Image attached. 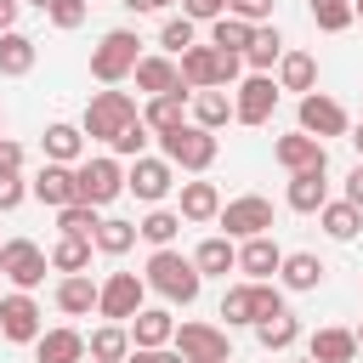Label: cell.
<instances>
[{
    "label": "cell",
    "mask_w": 363,
    "mask_h": 363,
    "mask_svg": "<svg viewBox=\"0 0 363 363\" xmlns=\"http://www.w3.org/2000/svg\"><path fill=\"white\" fill-rule=\"evenodd\" d=\"M346 204H357L363 210V159L352 164V176H346Z\"/></svg>",
    "instance_id": "816d5d0a"
},
{
    "label": "cell",
    "mask_w": 363,
    "mask_h": 363,
    "mask_svg": "<svg viewBox=\"0 0 363 363\" xmlns=\"http://www.w3.org/2000/svg\"><path fill=\"white\" fill-rule=\"evenodd\" d=\"M85 357H91V363H125V357H130V329H125V323H102V329H91Z\"/></svg>",
    "instance_id": "4316f807"
},
{
    "label": "cell",
    "mask_w": 363,
    "mask_h": 363,
    "mask_svg": "<svg viewBox=\"0 0 363 363\" xmlns=\"http://www.w3.org/2000/svg\"><path fill=\"white\" fill-rule=\"evenodd\" d=\"M272 6H278V0H227V17L261 28V23H272Z\"/></svg>",
    "instance_id": "ee69618b"
},
{
    "label": "cell",
    "mask_w": 363,
    "mask_h": 363,
    "mask_svg": "<svg viewBox=\"0 0 363 363\" xmlns=\"http://www.w3.org/2000/svg\"><path fill=\"white\" fill-rule=\"evenodd\" d=\"M96 289H102V284H91V272H68V278L57 284V312H62V318H91V312H96Z\"/></svg>",
    "instance_id": "ffe728a7"
},
{
    "label": "cell",
    "mask_w": 363,
    "mask_h": 363,
    "mask_svg": "<svg viewBox=\"0 0 363 363\" xmlns=\"http://www.w3.org/2000/svg\"><path fill=\"white\" fill-rule=\"evenodd\" d=\"M284 267V250L272 244V233L261 238H244L238 244V272H250V284H272V272Z\"/></svg>",
    "instance_id": "9a60e30c"
},
{
    "label": "cell",
    "mask_w": 363,
    "mask_h": 363,
    "mask_svg": "<svg viewBox=\"0 0 363 363\" xmlns=\"http://www.w3.org/2000/svg\"><path fill=\"white\" fill-rule=\"evenodd\" d=\"M284 199H289V210H301V216H318V210L329 204V170H295Z\"/></svg>",
    "instance_id": "ac0fdd59"
},
{
    "label": "cell",
    "mask_w": 363,
    "mask_h": 363,
    "mask_svg": "<svg viewBox=\"0 0 363 363\" xmlns=\"http://www.w3.org/2000/svg\"><path fill=\"white\" fill-rule=\"evenodd\" d=\"M221 318H227V329H233V323H255V289H250V284H233V289L221 295Z\"/></svg>",
    "instance_id": "60d3db41"
},
{
    "label": "cell",
    "mask_w": 363,
    "mask_h": 363,
    "mask_svg": "<svg viewBox=\"0 0 363 363\" xmlns=\"http://www.w3.org/2000/svg\"><path fill=\"white\" fill-rule=\"evenodd\" d=\"M28 6H40V11H45V6H51V0H28Z\"/></svg>",
    "instance_id": "680465c9"
},
{
    "label": "cell",
    "mask_w": 363,
    "mask_h": 363,
    "mask_svg": "<svg viewBox=\"0 0 363 363\" xmlns=\"http://www.w3.org/2000/svg\"><path fill=\"white\" fill-rule=\"evenodd\" d=\"M57 227H62V238H96L102 216H96V204H62L57 210Z\"/></svg>",
    "instance_id": "74e56055"
},
{
    "label": "cell",
    "mask_w": 363,
    "mask_h": 363,
    "mask_svg": "<svg viewBox=\"0 0 363 363\" xmlns=\"http://www.w3.org/2000/svg\"><path fill=\"white\" fill-rule=\"evenodd\" d=\"M352 335H357V352H363V323H357V329H352Z\"/></svg>",
    "instance_id": "9f6ffc18"
},
{
    "label": "cell",
    "mask_w": 363,
    "mask_h": 363,
    "mask_svg": "<svg viewBox=\"0 0 363 363\" xmlns=\"http://www.w3.org/2000/svg\"><path fill=\"white\" fill-rule=\"evenodd\" d=\"M306 11H312V23H318L323 34L352 28V0H306Z\"/></svg>",
    "instance_id": "ab89813d"
},
{
    "label": "cell",
    "mask_w": 363,
    "mask_h": 363,
    "mask_svg": "<svg viewBox=\"0 0 363 363\" xmlns=\"http://www.w3.org/2000/svg\"><path fill=\"white\" fill-rule=\"evenodd\" d=\"M272 159L295 176V170H329V153H323V142L318 136H306V130H295V136H278L272 142Z\"/></svg>",
    "instance_id": "5bb4252c"
},
{
    "label": "cell",
    "mask_w": 363,
    "mask_h": 363,
    "mask_svg": "<svg viewBox=\"0 0 363 363\" xmlns=\"http://www.w3.org/2000/svg\"><path fill=\"white\" fill-rule=\"evenodd\" d=\"M182 221H216L221 216V187L216 182H182Z\"/></svg>",
    "instance_id": "cb8c5ba5"
},
{
    "label": "cell",
    "mask_w": 363,
    "mask_h": 363,
    "mask_svg": "<svg viewBox=\"0 0 363 363\" xmlns=\"http://www.w3.org/2000/svg\"><path fill=\"white\" fill-rule=\"evenodd\" d=\"M176 233H182V216L176 210H159V204L136 221V238H147L153 250H176Z\"/></svg>",
    "instance_id": "d6a6232c"
},
{
    "label": "cell",
    "mask_w": 363,
    "mask_h": 363,
    "mask_svg": "<svg viewBox=\"0 0 363 363\" xmlns=\"http://www.w3.org/2000/svg\"><path fill=\"white\" fill-rule=\"evenodd\" d=\"M28 199V182L23 176H0V210H17Z\"/></svg>",
    "instance_id": "c3c4849f"
},
{
    "label": "cell",
    "mask_w": 363,
    "mask_h": 363,
    "mask_svg": "<svg viewBox=\"0 0 363 363\" xmlns=\"http://www.w3.org/2000/svg\"><path fill=\"white\" fill-rule=\"evenodd\" d=\"M250 23H238V17H216L210 23V45L221 51V57H244V45H250Z\"/></svg>",
    "instance_id": "8d00e7d4"
},
{
    "label": "cell",
    "mask_w": 363,
    "mask_h": 363,
    "mask_svg": "<svg viewBox=\"0 0 363 363\" xmlns=\"http://www.w3.org/2000/svg\"><path fill=\"white\" fill-rule=\"evenodd\" d=\"M34 57H40V45L28 40V34H0V79H23V74H34Z\"/></svg>",
    "instance_id": "83f0119b"
},
{
    "label": "cell",
    "mask_w": 363,
    "mask_h": 363,
    "mask_svg": "<svg viewBox=\"0 0 363 363\" xmlns=\"http://www.w3.org/2000/svg\"><path fill=\"white\" fill-rule=\"evenodd\" d=\"M85 11H91L85 0H51V6H45V17H51L57 28H79V23H85Z\"/></svg>",
    "instance_id": "bcb514c9"
},
{
    "label": "cell",
    "mask_w": 363,
    "mask_h": 363,
    "mask_svg": "<svg viewBox=\"0 0 363 363\" xmlns=\"http://www.w3.org/2000/svg\"><path fill=\"white\" fill-rule=\"evenodd\" d=\"M216 221L227 227L221 238H238V244H244V238H261V233H272V204H267L261 193H244V199H227Z\"/></svg>",
    "instance_id": "ba28073f"
},
{
    "label": "cell",
    "mask_w": 363,
    "mask_h": 363,
    "mask_svg": "<svg viewBox=\"0 0 363 363\" xmlns=\"http://www.w3.org/2000/svg\"><path fill=\"white\" fill-rule=\"evenodd\" d=\"M187 113H193L187 125H199V130L216 136V130L233 119V91H193V96H187Z\"/></svg>",
    "instance_id": "d6986e66"
},
{
    "label": "cell",
    "mask_w": 363,
    "mask_h": 363,
    "mask_svg": "<svg viewBox=\"0 0 363 363\" xmlns=\"http://www.w3.org/2000/svg\"><path fill=\"white\" fill-rule=\"evenodd\" d=\"M164 6H176V0H147V11H164Z\"/></svg>",
    "instance_id": "11a10c76"
},
{
    "label": "cell",
    "mask_w": 363,
    "mask_h": 363,
    "mask_svg": "<svg viewBox=\"0 0 363 363\" xmlns=\"http://www.w3.org/2000/svg\"><path fill=\"white\" fill-rule=\"evenodd\" d=\"M142 284H147V289H159V295H164V301H176V306L199 301V289H204V278H199L193 255H182V250H153V255H147Z\"/></svg>",
    "instance_id": "6da1fadb"
},
{
    "label": "cell",
    "mask_w": 363,
    "mask_h": 363,
    "mask_svg": "<svg viewBox=\"0 0 363 363\" xmlns=\"http://www.w3.org/2000/svg\"><path fill=\"white\" fill-rule=\"evenodd\" d=\"M125 193V170H119V159L113 153H102V159H79L74 164V204H113Z\"/></svg>",
    "instance_id": "277c9868"
},
{
    "label": "cell",
    "mask_w": 363,
    "mask_h": 363,
    "mask_svg": "<svg viewBox=\"0 0 363 363\" xmlns=\"http://www.w3.org/2000/svg\"><path fill=\"white\" fill-rule=\"evenodd\" d=\"M193 267H199V278H227V272H238V244L233 238H204L193 250Z\"/></svg>",
    "instance_id": "d4e9b609"
},
{
    "label": "cell",
    "mask_w": 363,
    "mask_h": 363,
    "mask_svg": "<svg viewBox=\"0 0 363 363\" xmlns=\"http://www.w3.org/2000/svg\"><path fill=\"white\" fill-rule=\"evenodd\" d=\"M34 363H85V335L79 329H40L34 340Z\"/></svg>",
    "instance_id": "e0dca14e"
},
{
    "label": "cell",
    "mask_w": 363,
    "mask_h": 363,
    "mask_svg": "<svg viewBox=\"0 0 363 363\" xmlns=\"http://www.w3.org/2000/svg\"><path fill=\"white\" fill-rule=\"evenodd\" d=\"M28 193H34L40 204H51V210L74 204V164H45V170L28 182Z\"/></svg>",
    "instance_id": "44dd1931"
},
{
    "label": "cell",
    "mask_w": 363,
    "mask_h": 363,
    "mask_svg": "<svg viewBox=\"0 0 363 363\" xmlns=\"http://www.w3.org/2000/svg\"><path fill=\"white\" fill-rule=\"evenodd\" d=\"M142 113H136V102L125 96V91H96L91 102H85V119H79V130L91 136V142H113L125 125H136Z\"/></svg>",
    "instance_id": "5b68a950"
},
{
    "label": "cell",
    "mask_w": 363,
    "mask_h": 363,
    "mask_svg": "<svg viewBox=\"0 0 363 363\" xmlns=\"http://www.w3.org/2000/svg\"><path fill=\"white\" fill-rule=\"evenodd\" d=\"M130 346H170V335H176V318L164 312V306H142L130 323Z\"/></svg>",
    "instance_id": "7402d4cb"
},
{
    "label": "cell",
    "mask_w": 363,
    "mask_h": 363,
    "mask_svg": "<svg viewBox=\"0 0 363 363\" xmlns=\"http://www.w3.org/2000/svg\"><path fill=\"white\" fill-rule=\"evenodd\" d=\"M255 340H261L267 352H289V346L301 340V318H295V312H278V318H261V323H255Z\"/></svg>",
    "instance_id": "e575fe53"
},
{
    "label": "cell",
    "mask_w": 363,
    "mask_h": 363,
    "mask_svg": "<svg viewBox=\"0 0 363 363\" xmlns=\"http://www.w3.org/2000/svg\"><path fill=\"white\" fill-rule=\"evenodd\" d=\"M352 147H357V159H363V119L352 125Z\"/></svg>",
    "instance_id": "db71d44e"
},
{
    "label": "cell",
    "mask_w": 363,
    "mask_h": 363,
    "mask_svg": "<svg viewBox=\"0 0 363 363\" xmlns=\"http://www.w3.org/2000/svg\"><path fill=\"white\" fill-rule=\"evenodd\" d=\"M136 45H142V40H136L130 28H108V34L96 40V51H91V79H96V85H119V79H130V68L142 62Z\"/></svg>",
    "instance_id": "3957f363"
},
{
    "label": "cell",
    "mask_w": 363,
    "mask_h": 363,
    "mask_svg": "<svg viewBox=\"0 0 363 363\" xmlns=\"http://www.w3.org/2000/svg\"><path fill=\"white\" fill-rule=\"evenodd\" d=\"M142 295H147V284H142L136 272H108L102 289H96V312H102L108 323H130V318L142 312Z\"/></svg>",
    "instance_id": "9c48e42d"
},
{
    "label": "cell",
    "mask_w": 363,
    "mask_h": 363,
    "mask_svg": "<svg viewBox=\"0 0 363 363\" xmlns=\"http://www.w3.org/2000/svg\"><path fill=\"white\" fill-rule=\"evenodd\" d=\"M17 11H23V0H0V34L17 28Z\"/></svg>",
    "instance_id": "f5cc1de1"
},
{
    "label": "cell",
    "mask_w": 363,
    "mask_h": 363,
    "mask_svg": "<svg viewBox=\"0 0 363 363\" xmlns=\"http://www.w3.org/2000/svg\"><path fill=\"white\" fill-rule=\"evenodd\" d=\"M318 221H323V233H329V238H340V244H346V238H357L363 210H357V204H346V199H329V204L318 210Z\"/></svg>",
    "instance_id": "836d02e7"
},
{
    "label": "cell",
    "mask_w": 363,
    "mask_h": 363,
    "mask_svg": "<svg viewBox=\"0 0 363 363\" xmlns=\"http://www.w3.org/2000/svg\"><path fill=\"white\" fill-rule=\"evenodd\" d=\"M125 363H182L170 346H130V357Z\"/></svg>",
    "instance_id": "f907efd6"
},
{
    "label": "cell",
    "mask_w": 363,
    "mask_h": 363,
    "mask_svg": "<svg viewBox=\"0 0 363 363\" xmlns=\"http://www.w3.org/2000/svg\"><path fill=\"white\" fill-rule=\"evenodd\" d=\"M301 363H312V357H301Z\"/></svg>",
    "instance_id": "94428289"
},
{
    "label": "cell",
    "mask_w": 363,
    "mask_h": 363,
    "mask_svg": "<svg viewBox=\"0 0 363 363\" xmlns=\"http://www.w3.org/2000/svg\"><path fill=\"white\" fill-rule=\"evenodd\" d=\"M147 142H153V130L136 119V125H125V130H119L108 147H113V159H142V153H147Z\"/></svg>",
    "instance_id": "7bdbcfd3"
},
{
    "label": "cell",
    "mask_w": 363,
    "mask_h": 363,
    "mask_svg": "<svg viewBox=\"0 0 363 363\" xmlns=\"http://www.w3.org/2000/svg\"><path fill=\"white\" fill-rule=\"evenodd\" d=\"M0 176H23V142L0 136Z\"/></svg>",
    "instance_id": "681fc988"
},
{
    "label": "cell",
    "mask_w": 363,
    "mask_h": 363,
    "mask_svg": "<svg viewBox=\"0 0 363 363\" xmlns=\"http://www.w3.org/2000/svg\"><path fill=\"white\" fill-rule=\"evenodd\" d=\"M352 17H363V0H352Z\"/></svg>",
    "instance_id": "6f0895ef"
},
{
    "label": "cell",
    "mask_w": 363,
    "mask_h": 363,
    "mask_svg": "<svg viewBox=\"0 0 363 363\" xmlns=\"http://www.w3.org/2000/svg\"><path fill=\"white\" fill-rule=\"evenodd\" d=\"M45 164H79V153H85V130L79 125H45Z\"/></svg>",
    "instance_id": "4dcf8cb0"
},
{
    "label": "cell",
    "mask_w": 363,
    "mask_h": 363,
    "mask_svg": "<svg viewBox=\"0 0 363 363\" xmlns=\"http://www.w3.org/2000/svg\"><path fill=\"white\" fill-rule=\"evenodd\" d=\"M130 79L147 91V96H170V91H187L182 85V68H176V57H142L136 68H130ZM193 96V91H187Z\"/></svg>",
    "instance_id": "2e32d148"
},
{
    "label": "cell",
    "mask_w": 363,
    "mask_h": 363,
    "mask_svg": "<svg viewBox=\"0 0 363 363\" xmlns=\"http://www.w3.org/2000/svg\"><path fill=\"white\" fill-rule=\"evenodd\" d=\"M295 113H301V130H306V136H318V142H323V136H346V130H352L346 108H340L335 96H323V91H306Z\"/></svg>",
    "instance_id": "7c38bea8"
},
{
    "label": "cell",
    "mask_w": 363,
    "mask_h": 363,
    "mask_svg": "<svg viewBox=\"0 0 363 363\" xmlns=\"http://www.w3.org/2000/svg\"><path fill=\"white\" fill-rule=\"evenodd\" d=\"M250 289H255V323H261V318H278V312H289L278 284H250Z\"/></svg>",
    "instance_id": "f6af8a7d"
},
{
    "label": "cell",
    "mask_w": 363,
    "mask_h": 363,
    "mask_svg": "<svg viewBox=\"0 0 363 363\" xmlns=\"http://www.w3.org/2000/svg\"><path fill=\"white\" fill-rule=\"evenodd\" d=\"M91 250H96L91 238H57V244L45 250V261L68 278V272H85V267H91Z\"/></svg>",
    "instance_id": "d590c367"
},
{
    "label": "cell",
    "mask_w": 363,
    "mask_h": 363,
    "mask_svg": "<svg viewBox=\"0 0 363 363\" xmlns=\"http://www.w3.org/2000/svg\"><path fill=\"white\" fill-rule=\"evenodd\" d=\"M170 352H176L182 363H233L227 329H216V323H176Z\"/></svg>",
    "instance_id": "52a82bcc"
},
{
    "label": "cell",
    "mask_w": 363,
    "mask_h": 363,
    "mask_svg": "<svg viewBox=\"0 0 363 363\" xmlns=\"http://www.w3.org/2000/svg\"><path fill=\"white\" fill-rule=\"evenodd\" d=\"M312 85H318V57L312 51H284L278 57V91H301L306 96Z\"/></svg>",
    "instance_id": "f546056e"
},
{
    "label": "cell",
    "mask_w": 363,
    "mask_h": 363,
    "mask_svg": "<svg viewBox=\"0 0 363 363\" xmlns=\"http://www.w3.org/2000/svg\"><path fill=\"white\" fill-rule=\"evenodd\" d=\"M102 255H125L130 244H136V221H119V216H108L102 227H96V238H91Z\"/></svg>",
    "instance_id": "f35d334b"
},
{
    "label": "cell",
    "mask_w": 363,
    "mask_h": 363,
    "mask_svg": "<svg viewBox=\"0 0 363 363\" xmlns=\"http://www.w3.org/2000/svg\"><path fill=\"white\" fill-rule=\"evenodd\" d=\"M45 267H51V261H45V250H40L34 238H6V244H0V278H6L11 289H23V295L40 289V284H45Z\"/></svg>",
    "instance_id": "8992f818"
},
{
    "label": "cell",
    "mask_w": 363,
    "mask_h": 363,
    "mask_svg": "<svg viewBox=\"0 0 363 363\" xmlns=\"http://www.w3.org/2000/svg\"><path fill=\"white\" fill-rule=\"evenodd\" d=\"M182 17L187 23H216V17H227V0H182Z\"/></svg>",
    "instance_id": "7dc6e473"
},
{
    "label": "cell",
    "mask_w": 363,
    "mask_h": 363,
    "mask_svg": "<svg viewBox=\"0 0 363 363\" xmlns=\"http://www.w3.org/2000/svg\"><path fill=\"white\" fill-rule=\"evenodd\" d=\"M323 261L312 255V250H295V255H284V267H278V278H284V289H318L323 284Z\"/></svg>",
    "instance_id": "1f68e13d"
},
{
    "label": "cell",
    "mask_w": 363,
    "mask_h": 363,
    "mask_svg": "<svg viewBox=\"0 0 363 363\" xmlns=\"http://www.w3.org/2000/svg\"><path fill=\"white\" fill-rule=\"evenodd\" d=\"M278 108V79L272 74H250L238 91H233V119L238 125H267Z\"/></svg>",
    "instance_id": "30bf717a"
},
{
    "label": "cell",
    "mask_w": 363,
    "mask_h": 363,
    "mask_svg": "<svg viewBox=\"0 0 363 363\" xmlns=\"http://www.w3.org/2000/svg\"><path fill=\"white\" fill-rule=\"evenodd\" d=\"M278 57H284V34H278L272 23H261V28L250 34V45H244V68H250V74H272Z\"/></svg>",
    "instance_id": "f1b7e54d"
},
{
    "label": "cell",
    "mask_w": 363,
    "mask_h": 363,
    "mask_svg": "<svg viewBox=\"0 0 363 363\" xmlns=\"http://www.w3.org/2000/svg\"><path fill=\"white\" fill-rule=\"evenodd\" d=\"M159 45H164L170 57H182L187 45H199V23H187V17H164V28H159Z\"/></svg>",
    "instance_id": "b9f144b4"
},
{
    "label": "cell",
    "mask_w": 363,
    "mask_h": 363,
    "mask_svg": "<svg viewBox=\"0 0 363 363\" xmlns=\"http://www.w3.org/2000/svg\"><path fill=\"white\" fill-rule=\"evenodd\" d=\"M0 136H6V113H0Z\"/></svg>",
    "instance_id": "91938a15"
},
{
    "label": "cell",
    "mask_w": 363,
    "mask_h": 363,
    "mask_svg": "<svg viewBox=\"0 0 363 363\" xmlns=\"http://www.w3.org/2000/svg\"><path fill=\"white\" fill-rule=\"evenodd\" d=\"M159 159L170 164V170H193V176H204L210 164H216V153H221V142L210 136V130H199V125H176V130H164L159 136Z\"/></svg>",
    "instance_id": "7a4b0ae2"
},
{
    "label": "cell",
    "mask_w": 363,
    "mask_h": 363,
    "mask_svg": "<svg viewBox=\"0 0 363 363\" xmlns=\"http://www.w3.org/2000/svg\"><path fill=\"white\" fill-rule=\"evenodd\" d=\"M170 187H176V170H170L164 159H153V153L130 159V170H125V193H136L142 204H159Z\"/></svg>",
    "instance_id": "4fadbf2b"
},
{
    "label": "cell",
    "mask_w": 363,
    "mask_h": 363,
    "mask_svg": "<svg viewBox=\"0 0 363 363\" xmlns=\"http://www.w3.org/2000/svg\"><path fill=\"white\" fill-rule=\"evenodd\" d=\"M142 125H147L153 136H164V130L187 125V91H170V96H147V108H142Z\"/></svg>",
    "instance_id": "603a6c76"
},
{
    "label": "cell",
    "mask_w": 363,
    "mask_h": 363,
    "mask_svg": "<svg viewBox=\"0 0 363 363\" xmlns=\"http://www.w3.org/2000/svg\"><path fill=\"white\" fill-rule=\"evenodd\" d=\"M40 301L34 295H23V289H11V295H0V335L6 340H17V346H34L40 340Z\"/></svg>",
    "instance_id": "8fae6325"
},
{
    "label": "cell",
    "mask_w": 363,
    "mask_h": 363,
    "mask_svg": "<svg viewBox=\"0 0 363 363\" xmlns=\"http://www.w3.org/2000/svg\"><path fill=\"white\" fill-rule=\"evenodd\" d=\"M306 357H312V363H352V357H357V335H352V329H318V335L306 340Z\"/></svg>",
    "instance_id": "484cf974"
}]
</instances>
